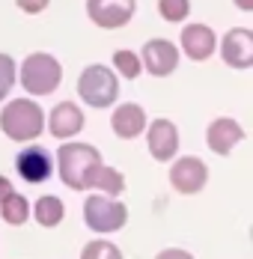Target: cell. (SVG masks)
I'll use <instances>...</instances> for the list:
<instances>
[{
  "instance_id": "23",
  "label": "cell",
  "mask_w": 253,
  "mask_h": 259,
  "mask_svg": "<svg viewBox=\"0 0 253 259\" xmlns=\"http://www.w3.org/2000/svg\"><path fill=\"white\" fill-rule=\"evenodd\" d=\"M27 15H39L42 9H48V0H15Z\"/></svg>"
},
{
  "instance_id": "9",
  "label": "cell",
  "mask_w": 253,
  "mask_h": 259,
  "mask_svg": "<svg viewBox=\"0 0 253 259\" xmlns=\"http://www.w3.org/2000/svg\"><path fill=\"white\" fill-rule=\"evenodd\" d=\"M221 54L224 63L232 69H250L253 66V33L247 27H235L229 30L221 42Z\"/></svg>"
},
{
  "instance_id": "6",
  "label": "cell",
  "mask_w": 253,
  "mask_h": 259,
  "mask_svg": "<svg viewBox=\"0 0 253 259\" xmlns=\"http://www.w3.org/2000/svg\"><path fill=\"white\" fill-rule=\"evenodd\" d=\"M134 9H137V0H87V15L93 18V24L104 30L125 27Z\"/></svg>"
},
{
  "instance_id": "15",
  "label": "cell",
  "mask_w": 253,
  "mask_h": 259,
  "mask_svg": "<svg viewBox=\"0 0 253 259\" xmlns=\"http://www.w3.org/2000/svg\"><path fill=\"white\" fill-rule=\"evenodd\" d=\"M143 128H146V113H143L140 104L128 102V104H119L113 110V134L116 137L134 140L137 134H143Z\"/></svg>"
},
{
  "instance_id": "22",
  "label": "cell",
  "mask_w": 253,
  "mask_h": 259,
  "mask_svg": "<svg viewBox=\"0 0 253 259\" xmlns=\"http://www.w3.org/2000/svg\"><path fill=\"white\" fill-rule=\"evenodd\" d=\"M12 83H15V63H12V57L0 54V102L9 96Z\"/></svg>"
},
{
  "instance_id": "16",
  "label": "cell",
  "mask_w": 253,
  "mask_h": 259,
  "mask_svg": "<svg viewBox=\"0 0 253 259\" xmlns=\"http://www.w3.org/2000/svg\"><path fill=\"white\" fill-rule=\"evenodd\" d=\"M93 188L101 191L104 197H113V200H116V197L125 191V179H122V173H119V170H113V167H104V164H101L99 173H96V179H93Z\"/></svg>"
},
{
  "instance_id": "11",
  "label": "cell",
  "mask_w": 253,
  "mask_h": 259,
  "mask_svg": "<svg viewBox=\"0 0 253 259\" xmlns=\"http://www.w3.org/2000/svg\"><path fill=\"white\" fill-rule=\"evenodd\" d=\"M205 140H208V149H212V152H218V155H229V152L244 140V128H241L235 119L221 116V119H215V122L208 125Z\"/></svg>"
},
{
  "instance_id": "2",
  "label": "cell",
  "mask_w": 253,
  "mask_h": 259,
  "mask_svg": "<svg viewBox=\"0 0 253 259\" xmlns=\"http://www.w3.org/2000/svg\"><path fill=\"white\" fill-rule=\"evenodd\" d=\"M0 128L9 140H18V143H30L36 140L42 131H45V113L42 107L30 99H15L3 107L0 113Z\"/></svg>"
},
{
  "instance_id": "3",
  "label": "cell",
  "mask_w": 253,
  "mask_h": 259,
  "mask_svg": "<svg viewBox=\"0 0 253 259\" xmlns=\"http://www.w3.org/2000/svg\"><path fill=\"white\" fill-rule=\"evenodd\" d=\"M63 80V66L51 54H30L21 66V87L30 96H48Z\"/></svg>"
},
{
  "instance_id": "7",
  "label": "cell",
  "mask_w": 253,
  "mask_h": 259,
  "mask_svg": "<svg viewBox=\"0 0 253 259\" xmlns=\"http://www.w3.org/2000/svg\"><path fill=\"white\" fill-rule=\"evenodd\" d=\"M140 66H146V72L155 78H167L179 66V48L167 39H149L140 51Z\"/></svg>"
},
{
  "instance_id": "18",
  "label": "cell",
  "mask_w": 253,
  "mask_h": 259,
  "mask_svg": "<svg viewBox=\"0 0 253 259\" xmlns=\"http://www.w3.org/2000/svg\"><path fill=\"white\" fill-rule=\"evenodd\" d=\"M30 214V203H27L21 194H9L3 203H0V218L9 224V227H21Z\"/></svg>"
},
{
  "instance_id": "13",
  "label": "cell",
  "mask_w": 253,
  "mask_h": 259,
  "mask_svg": "<svg viewBox=\"0 0 253 259\" xmlns=\"http://www.w3.org/2000/svg\"><path fill=\"white\" fill-rule=\"evenodd\" d=\"M80 128H83V113H80V107H77V104L60 102L54 110H51L48 131L57 137V140H69V137H75Z\"/></svg>"
},
{
  "instance_id": "26",
  "label": "cell",
  "mask_w": 253,
  "mask_h": 259,
  "mask_svg": "<svg viewBox=\"0 0 253 259\" xmlns=\"http://www.w3.org/2000/svg\"><path fill=\"white\" fill-rule=\"evenodd\" d=\"M235 3H238V9H244V12L253 9V0H235Z\"/></svg>"
},
{
  "instance_id": "8",
  "label": "cell",
  "mask_w": 253,
  "mask_h": 259,
  "mask_svg": "<svg viewBox=\"0 0 253 259\" xmlns=\"http://www.w3.org/2000/svg\"><path fill=\"white\" fill-rule=\"evenodd\" d=\"M205 182H208V167L194 155L179 158L176 164L170 167V185L176 188L179 194H197V191L205 188Z\"/></svg>"
},
{
  "instance_id": "4",
  "label": "cell",
  "mask_w": 253,
  "mask_h": 259,
  "mask_svg": "<svg viewBox=\"0 0 253 259\" xmlns=\"http://www.w3.org/2000/svg\"><path fill=\"white\" fill-rule=\"evenodd\" d=\"M77 93L90 107H110L119 96V80L107 66H87L77 78Z\"/></svg>"
},
{
  "instance_id": "12",
  "label": "cell",
  "mask_w": 253,
  "mask_h": 259,
  "mask_svg": "<svg viewBox=\"0 0 253 259\" xmlns=\"http://www.w3.org/2000/svg\"><path fill=\"white\" fill-rule=\"evenodd\" d=\"M149 152L155 161H170L179 152V131L170 119H155L149 125Z\"/></svg>"
},
{
  "instance_id": "20",
  "label": "cell",
  "mask_w": 253,
  "mask_h": 259,
  "mask_svg": "<svg viewBox=\"0 0 253 259\" xmlns=\"http://www.w3.org/2000/svg\"><path fill=\"white\" fill-rule=\"evenodd\" d=\"M113 66H116V72L128 80H134L140 75V69H143V66H140V57L134 51H116L113 54Z\"/></svg>"
},
{
  "instance_id": "10",
  "label": "cell",
  "mask_w": 253,
  "mask_h": 259,
  "mask_svg": "<svg viewBox=\"0 0 253 259\" xmlns=\"http://www.w3.org/2000/svg\"><path fill=\"white\" fill-rule=\"evenodd\" d=\"M15 170H18V176L24 182L39 185V182L51 179L54 161H51L48 149H42V146H27L24 152H18V158H15Z\"/></svg>"
},
{
  "instance_id": "21",
  "label": "cell",
  "mask_w": 253,
  "mask_h": 259,
  "mask_svg": "<svg viewBox=\"0 0 253 259\" xmlns=\"http://www.w3.org/2000/svg\"><path fill=\"white\" fill-rule=\"evenodd\" d=\"M158 12H161V18L164 21H182V18H188V12H191V3L188 0H158Z\"/></svg>"
},
{
  "instance_id": "25",
  "label": "cell",
  "mask_w": 253,
  "mask_h": 259,
  "mask_svg": "<svg viewBox=\"0 0 253 259\" xmlns=\"http://www.w3.org/2000/svg\"><path fill=\"white\" fill-rule=\"evenodd\" d=\"M9 194H15V191H12V182L6 179V176H0V203H3Z\"/></svg>"
},
{
  "instance_id": "19",
  "label": "cell",
  "mask_w": 253,
  "mask_h": 259,
  "mask_svg": "<svg viewBox=\"0 0 253 259\" xmlns=\"http://www.w3.org/2000/svg\"><path fill=\"white\" fill-rule=\"evenodd\" d=\"M80 259H122V253H119L116 244H110V241H104V238H96V241H90V244L80 250Z\"/></svg>"
},
{
  "instance_id": "1",
  "label": "cell",
  "mask_w": 253,
  "mask_h": 259,
  "mask_svg": "<svg viewBox=\"0 0 253 259\" xmlns=\"http://www.w3.org/2000/svg\"><path fill=\"white\" fill-rule=\"evenodd\" d=\"M57 167L63 185H69L72 191H87L93 188L101 167V152L90 143H63V149L57 152Z\"/></svg>"
},
{
  "instance_id": "14",
  "label": "cell",
  "mask_w": 253,
  "mask_h": 259,
  "mask_svg": "<svg viewBox=\"0 0 253 259\" xmlns=\"http://www.w3.org/2000/svg\"><path fill=\"white\" fill-rule=\"evenodd\" d=\"M215 30L205 24H188L185 30H182V51L188 54L191 60H197V63H202V60H208L212 57V51H215Z\"/></svg>"
},
{
  "instance_id": "5",
  "label": "cell",
  "mask_w": 253,
  "mask_h": 259,
  "mask_svg": "<svg viewBox=\"0 0 253 259\" xmlns=\"http://www.w3.org/2000/svg\"><path fill=\"white\" fill-rule=\"evenodd\" d=\"M83 221L90 230L96 233H116L122 230L128 221V208L125 203L113 200V197H104V194H93L87 197L83 203Z\"/></svg>"
},
{
  "instance_id": "24",
  "label": "cell",
  "mask_w": 253,
  "mask_h": 259,
  "mask_svg": "<svg viewBox=\"0 0 253 259\" xmlns=\"http://www.w3.org/2000/svg\"><path fill=\"white\" fill-rule=\"evenodd\" d=\"M155 259H194L188 250H182V247H167V250H161Z\"/></svg>"
},
{
  "instance_id": "17",
  "label": "cell",
  "mask_w": 253,
  "mask_h": 259,
  "mask_svg": "<svg viewBox=\"0 0 253 259\" xmlns=\"http://www.w3.org/2000/svg\"><path fill=\"white\" fill-rule=\"evenodd\" d=\"M33 211H36V221L51 230V227H57V224L63 221L66 206H63V200H57V197L48 194V197H39V200H36V208H33Z\"/></svg>"
}]
</instances>
